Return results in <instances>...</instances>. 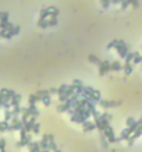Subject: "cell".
<instances>
[{
    "label": "cell",
    "mask_w": 142,
    "mask_h": 152,
    "mask_svg": "<svg viewBox=\"0 0 142 152\" xmlns=\"http://www.w3.org/2000/svg\"><path fill=\"white\" fill-rule=\"evenodd\" d=\"M24 127V123L21 119H18V116H14L13 119H11V124H10V128H8V131L11 133V131H19L21 128Z\"/></svg>",
    "instance_id": "obj_1"
},
{
    "label": "cell",
    "mask_w": 142,
    "mask_h": 152,
    "mask_svg": "<svg viewBox=\"0 0 142 152\" xmlns=\"http://www.w3.org/2000/svg\"><path fill=\"white\" fill-rule=\"evenodd\" d=\"M116 50L117 53H118V56L121 57V59H125V56L128 55V46L125 45V42H124L123 39H120V43L116 46Z\"/></svg>",
    "instance_id": "obj_2"
},
{
    "label": "cell",
    "mask_w": 142,
    "mask_h": 152,
    "mask_svg": "<svg viewBox=\"0 0 142 152\" xmlns=\"http://www.w3.org/2000/svg\"><path fill=\"white\" fill-rule=\"evenodd\" d=\"M72 103H74V102H72V99H71V98H68V99H67L65 102H60V105L57 106V109H56V110H57L58 113H64V112H68V109L72 108Z\"/></svg>",
    "instance_id": "obj_3"
},
{
    "label": "cell",
    "mask_w": 142,
    "mask_h": 152,
    "mask_svg": "<svg viewBox=\"0 0 142 152\" xmlns=\"http://www.w3.org/2000/svg\"><path fill=\"white\" fill-rule=\"evenodd\" d=\"M103 133H104V135L107 137L109 142H116V141H117V137H116V134H114V130L110 127V124H107V126L104 127Z\"/></svg>",
    "instance_id": "obj_4"
},
{
    "label": "cell",
    "mask_w": 142,
    "mask_h": 152,
    "mask_svg": "<svg viewBox=\"0 0 142 152\" xmlns=\"http://www.w3.org/2000/svg\"><path fill=\"white\" fill-rule=\"evenodd\" d=\"M15 95V91H13V89H7V88H1L0 89V96L4 99V101L10 102L11 101V98Z\"/></svg>",
    "instance_id": "obj_5"
},
{
    "label": "cell",
    "mask_w": 142,
    "mask_h": 152,
    "mask_svg": "<svg viewBox=\"0 0 142 152\" xmlns=\"http://www.w3.org/2000/svg\"><path fill=\"white\" fill-rule=\"evenodd\" d=\"M121 105V102L118 101H99V106H102L103 109H110V108H117V106H120Z\"/></svg>",
    "instance_id": "obj_6"
},
{
    "label": "cell",
    "mask_w": 142,
    "mask_h": 152,
    "mask_svg": "<svg viewBox=\"0 0 142 152\" xmlns=\"http://www.w3.org/2000/svg\"><path fill=\"white\" fill-rule=\"evenodd\" d=\"M97 67H99V71H97L99 76H104V74H107V73L110 71V62L109 60H103L102 64L97 66Z\"/></svg>",
    "instance_id": "obj_7"
},
{
    "label": "cell",
    "mask_w": 142,
    "mask_h": 152,
    "mask_svg": "<svg viewBox=\"0 0 142 152\" xmlns=\"http://www.w3.org/2000/svg\"><path fill=\"white\" fill-rule=\"evenodd\" d=\"M88 119H89V117H88V116H85V114H77V113H74L72 116H71V121H72V123H79V124L85 123Z\"/></svg>",
    "instance_id": "obj_8"
},
{
    "label": "cell",
    "mask_w": 142,
    "mask_h": 152,
    "mask_svg": "<svg viewBox=\"0 0 142 152\" xmlns=\"http://www.w3.org/2000/svg\"><path fill=\"white\" fill-rule=\"evenodd\" d=\"M82 126H84V131H85V133H89V131L96 130V124H95V121L86 120L85 123H82Z\"/></svg>",
    "instance_id": "obj_9"
},
{
    "label": "cell",
    "mask_w": 142,
    "mask_h": 152,
    "mask_svg": "<svg viewBox=\"0 0 142 152\" xmlns=\"http://www.w3.org/2000/svg\"><path fill=\"white\" fill-rule=\"evenodd\" d=\"M53 8H54V6L42 8V10H40V13H39V18H47V17H50V13H52Z\"/></svg>",
    "instance_id": "obj_10"
},
{
    "label": "cell",
    "mask_w": 142,
    "mask_h": 152,
    "mask_svg": "<svg viewBox=\"0 0 142 152\" xmlns=\"http://www.w3.org/2000/svg\"><path fill=\"white\" fill-rule=\"evenodd\" d=\"M39 145H40V149H49V134H45L42 137Z\"/></svg>",
    "instance_id": "obj_11"
},
{
    "label": "cell",
    "mask_w": 142,
    "mask_h": 152,
    "mask_svg": "<svg viewBox=\"0 0 142 152\" xmlns=\"http://www.w3.org/2000/svg\"><path fill=\"white\" fill-rule=\"evenodd\" d=\"M129 137H131V131L128 128H124L121 134H120V137H117V141H127Z\"/></svg>",
    "instance_id": "obj_12"
},
{
    "label": "cell",
    "mask_w": 142,
    "mask_h": 152,
    "mask_svg": "<svg viewBox=\"0 0 142 152\" xmlns=\"http://www.w3.org/2000/svg\"><path fill=\"white\" fill-rule=\"evenodd\" d=\"M31 142V135H29V133H28V135H26L25 138H21L17 142V148H21V146H26L28 144Z\"/></svg>",
    "instance_id": "obj_13"
},
{
    "label": "cell",
    "mask_w": 142,
    "mask_h": 152,
    "mask_svg": "<svg viewBox=\"0 0 142 152\" xmlns=\"http://www.w3.org/2000/svg\"><path fill=\"white\" fill-rule=\"evenodd\" d=\"M26 146H28L29 152H39L40 151V145H39V142H33V141H31Z\"/></svg>",
    "instance_id": "obj_14"
},
{
    "label": "cell",
    "mask_w": 142,
    "mask_h": 152,
    "mask_svg": "<svg viewBox=\"0 0 142 152\" xmlns=\"http://www.w3.org/2000/svg\"><path fill=\"white\" fill-rule=\"evenodd\" d=\"M123 70H124V73H125L127 76H129V74L134 71V63H124Z\"/></svg>",
    "instance_id": "obj_15"
},
{
    "label": "cell",
    "mask_w": 142,
    "mask_h": 152,
    "mask_svg": "<svg viewBox=\"0 0 142 152\" xmlns=\"http://www.w3.org/2000/svg\"><path fill=\"white\" fill-rule=\"evenodd\" d=\"M21 99H22V96L19 95V94H15V95L11 98V101H10V103H11V108H13V106H15V105H19Z\"/></svg>",
    "instance_id": "obj_16"
},
{
    "label": "cell",
    "mask_w": 142,
    "mask_h": 152,
    "mask_svg": "<svg viewBox=\"0 0 142 152\" xmlns=\"http://www.w3.org/2000/svg\"><path fill=\"white\" fill-rule=\"evenodd\" d=\"M13 24L11 22H8V21H0V28L1 29H6V31H10V29H13Z\"/></svg>",
    "instance_id": "obj_17"
},
{
    "label": "cell",
    "mask_w": 142,
    "mask_h": 152,
    "mask_svg": "<svg viewBox=\"0 0 142 152\" xmlns=\"http://www.w3.org/2000/svg\"><path fill=\"white\" fill-rule=\"evenodd\" d=\"M100 144H102L103 148H109V139H107V137L104 135L103 131H100Z\"/></svg>",
    "instance_id": "obj_18"
},
{
    "label": "cell",
    "mask_w": 142,
    "mask_h": 152,
    "mask_svg": "<svg viewBox=\"0 0 142 152\" xmlns=\"http://www.w3.org/2000/svg\"><path fill=\"white\" fill-rule=\"evenodd\" d=\"M88 62H90V63H93V64H96V66H100L103 60H99V59H97L95 55H89V56H88Z\"/></svg>",
    "instance_id": "obj_19"
},
{
    "label": "cell",
    "mask_w": 142,
    "mask_h": 152,
    "mask_svg": "<svg viewBox=\"0 0 142 152\" xmlns=\"http://www.w3.org/2000/svg\"><path fill=\"white\" fill-rule=\"evenodd\" d=\"M8 128H10V123H8V121H7V120L0 121V133L8 131Z\"/></svg>",
    "instance_id": "obj_20"
},
{
    "label": "cell",
    "mask_w": 142,
    "mask_h": 152,
    "mask_svg": "<svg viewBox=\"0 0 142 152\" xmlns=\"http://www.w3.org/2000/svg\"><path fill=\"white\" fill-rule=\"evenodd\" d=\"M121 70V64L118 62H113L110 63V71H120Z\"/></svg>",
    "instance_id": "obj_21"
},
{
    "label": "cell",
    "mask_w": 142,
    "mask_h": 152,
    "mask_svg": "<svg viewBox=\"0 0 142 152\" xmlns=\"http://www.w3.org/2000/svg\"><path fill=\"white\" fill-rule=\"evenodd\" d=\"M38 27L39 28H47V27H49V21H47V18H39Z\"/></svg>",
    "instance_id": "obj_22"
},
{
    "label": "cell",
    "mask_w": 142,
    "mask_h": 152,
    "mask_svg": "<svg viewBox=\"0 0 142 152\" xmlns=\"http://www.w3.org/2000/svg\"><path fill=\"white\" fill-rule=\"evenodd\" d=\"M14 117V114H13V110H10V109H4V120H11Z\"/></svg>",
    "instance_id": "obj_23"
},
{
    "label": "cell",
    "mask_w": 142,
    "mask_h": 152,
    "mask_svg": "<svg viewBox=\"0 0 142 152\" xmlns=\"http://www.w3.org/2000/svg\"><path fill=\"white\" fill-rule=\"evenodd\" d=\"M118 43H120V39H114V41H111V42H109V43H107L106 49H107V50H110V49H114V48H116Z\"/></svg>",
    "instance_id": "obj_24"
},
{
    "label": "cell",
    "mask_w": 142,
    "mask_h": 152,
    "mask_svg": "<svg viewBox=\"0 0 142 152\" xmlns=\"http://www.w3.org/2000/svg\"><path fill=\"white\" fill-rule=\"evenodd\" d=\"M28 102H29V105H35L36 102H39V98L36 94H31L29 98H28Z\"/></svg>",
    "instance_id": "obj_25"
},
{
    "label": "cell",
    "mask_w": 142,
    "mask_h": 152,
    "mask_svg": "<svg viewBox=\"0 0 142 152\" xmlns=\"http://www.w3.org/2000/svg\"><path fill=\"white\" fill-rule=\"evenodd\" d=\"M135 55H136V52H128V55L125 56V63H132Z\"/></svg>",
    "instance_id": "obj_26"
},
{
    "label": "cell",
    "mask_w": 142,
    "mask_h": 152,
    "mask_svg": "<svg viewBox=\"0 0 142 152\" xmlns=\"http://www.w3.org/2000/svg\"><path fill=\"white\" fill-rule=\"evenodd\" d=\"M29 112H31V116H36L38 117L39 116V110L36 109V105H29Z\"/></svg>",
    "instance_id": "obj_27"
},
{
    "label": "cell",
    "mask_w": 142,
    "mask_h": 152,
    "mask_svg": "<svg viewBox=\"0 0 142 152\" xmlns=\"http://www.w3.org/2000/svg\"><path fill=\"white\" fill-rule=\"evenodd\" d=\"M11 110H13L14 116H19V114H21V112H22V108H21L19 105H15V106H13V109H11Z\"/></svg>",
    "instance_id": "obj_28"
},
{
    "label": "cell",
    "mask_w": 142,
    "mask_h": 152,
    "mask_svg": "<svg viewBox=\"0 0 142 152\" xmlns=\"http://www.w3.org/2000/svg\"><path fill=\"white\" fill-rule=\"evenodd\" d=\"M95 124H96V130H99V131H103L104 130V126H103V123H102L100 119H96V120H95Z\"/></svg>",
    "instance_id": "obj_29"
},
{
    "label": "cell",
    "mask_w": 142,
    "mask_h": 152,
    "mask_svg": "<svg viewBox=\"0 0 142 152\" xmlns=\"http://www.w3.org/2000/svg\"><path fill=\"white\" fill-rule=\"evenodd\" d=\"M42 102H43L45 106H50V103H52V98H50V95L43 96V98H42Z\"/></svg>",
    "instance_id": "obj_30"
},
{
    "label": "cell",
    "mask_w": 142,
    "mask_h": 152,
    "mask_svg": "<svg viewBox=\"0 0 142 152\" xmlns=\"http://www.w3.org/2000/svg\"><path fill=\"white\" fill-rule=\"evenodd\" d=\"M8 17L10 14L7 11H0V21H8Z\"/></svg>",
    "instance_id": "obj_31"
},
{
    "label": "cell",
    "mask_w": 142,
    "mask_h": 152,
    "mask_svg": "<svg viewBox=\"0 0 142 152\" xmlns=\"http://www.w3.org/2000/svg\"><path fill=\"white\" fill-rule=\"evenodd\" d=\"M36 95H38L39 101H42V98H43V96L50 95V94H49V89H47V91H38V92H36Z\"/></svg>",
    "instance_id": "obj_32"
},
{
    "label": "cell",
    "mask_w": 142,
    "mask_h": 152,
    "mask_svg": "<svg viewBox=\"0 0 142 152\" xmlns=\"http://www.w3.org/2000/svg\"><path fill=\"white\" fill-rule=\"evenodd\" d=\"M92 99L95 102L100 101V91H96V89H95V91H93V95H92Z\"/></svg>",
    "instance_id": "obj_33"
},
{
    "label": "cell",
    "mask_w": 142,
    "mask_h": 152,
    "mask_svg": "<svg viewBox=\"0 0 142 152\" xmlns=\"http://www.w3.org/2000/svg\"><path fill=\"white\" fill-rule=\"evenodd\" d=\"M132 63L134 64H141L142 63V59H141V55L136 52V55H135V57H134V60H132Z\"/></svg>",
    "instance_id": "obj_34"
},
{
    "label": "cell",
    "mask_w": 142,
    "mask_h": 152,
    "mask_svg": "<svg viewBox=\"0 0 142 152\" xmlns=\"http://www.w3.org/2000/svg\"><path fill=\"white\" fill-rule=\"evenodd\" d=\"M0 152H6V139L0 138Z\"/></svg>",
    "instance_id": "obj_35"
},
{
    "label": "cell",
    "mask_w": 142,
    "mask_h": 152,
    "mask_svg": "<svg viewBox=\"0 0 142 152\" xmlns=\"http://www.w3.org/2000/svg\"><path fill=\"white\" fill-rule=\"evenodd\" d=\"M58 13H60V10H58L57 7H54V8L52 10V13H50V18H57Z\"/></svg>",
    "instance_id": "obj_36"
},
{
    "label": "cell",
    "mask_w": 142,
    "mask_h": 152,
    "mask_svg": "<svg viewBox=\"0 0 142 152\" xmlns=\"http://www.w3.org/2000/svg\"><path fill=\"white\" fill-rule=\"evenodd\" d=\"M67 87H68V85H65V84H63V85H60V87L57 88V94H58V95L64 94V92H65V89H67Z\"/></svg>",
    "instance_id": "obj_37"
},
{
    "label": "cell",
    "mask_w": 142,
    "mask_h": 152,
    "mask_svg": "<svg viewBox=\"0 0 142 152\" xmlns=\"http://www.w3.org/2000/svg\"><path fill=\"white\" fill-rule=\"evenodd\" d=\"M49 149H50L52 152L57 151V145H56V142H54V141H49Z\"/></svg>",
    "instance_id": "obj_38"
},
{
    "label": "cell",
    "mask_w": 142,
    "mask_h": 152,
    "mask_svg": "<svg viewBox=\"0 0 142 152\" xmlns=\"http://www.w3.org/2000/svg\"><path fill=\"white\" fill-rule=\"evenodd\" d=\"M39 131H40V124H39V123H35V124H33V128H32V133L39 134Z\"/></svg>",
    "instance_id": "obj_39"
},
{
    "label": "cell",
    "mask_w": 142,
    "mask_h": 152,
    "mask_svg": "<svg viewBox=\"0 0 142 152\" xmlns=\"http://www.w3.org/2000/svg\"><path fill=\"white\" fill-rule=\"evenodd\" d=\"M47 21H49V27H56L57 25V18H47Z\"/></svg>",
    "instance_id": "obj_40"
},
{
    "label": "cell",
    "mask_w": 142,
    "mask_h": 152,
    "mask_svg": "<svg viewBox=\"0 0 142 152\" xmlns=\"http://www.w3.org/2000/svg\"><path fill=\"white\" fill-rule=\"evenodd\" d=\"M135 119H134V117H132V116H129L128 119H127V121H125V123H127V127H129V126H132V124H134V123H135Z\"/></svg>",
    "instance_id": "obj_41"
},
{
    "label": "cell",
    "mask_w": 142,
    "mask_h": 152,
    "mask_svg": "<svg viewBox=\"0 0 142 152\" xmlns=\"http://www.w3.org/2000/svg\"><path fill=\"white\" fill-rule=\"evenodd\" d=\"M10 31L13 32V35H17V34H19V31H21V27H19V25H14L13 29H10Z\"/></svg>",
    "instance_id": "obj_42"
},
{
    "label": "cell",
    "mask_w": 142,
    "mask_h": 152,
    "mask_svg": "<svg viewBox=\"0 0 142 152\" xmlns=\"http://www.w3.org/2000/svg\"><path fill=\"white\" fill-rule=\"evenodd\" d=\"M129 4H131V3H129V0H123V1H121V10H125Z\"/></svg>",
    "instance_id": "obj_43"
},
{
    "label": "cell",
    "mask_w": 142,
    "mask_h": 152,
    "mask_svg": "<svg viewBox=\"0 0 142 152\" xmlns=\"http://www.w3.org/2000/svg\"><path fill=\"white\" fill-rule=\"evenodd\" d=\"M129 3H131V6L134 7V8H138L139 7V1L138 0H129Z\"/></svg>",
    "instance_id": "obj_44"
},
{
    "label": "cell",
    "mask_w": 142,
    "mask_h": 152,
    "mask_svg": "<svg viewBox=\"0 0 142 152\" xmlns=\"http://www.w3.org/2000/svg\"><path fill=\"white\" fill-rule=\"evenodd\" d=\"M100 1H102V6H103L104 8H107V7L110 6V1H111V0H100Z\"/></svg>",
    "instance_id": "obj_45"
},
{
    "label": "cell",
    "mask_w": 142,
    "mask_h": 152,
    "mask_svg": "<svg viewBox=\"0 0 142 152\" xmlns=\"http://www.w3.org/2000/svg\"><path fill=\"white\" fill-rule=\"evenodd\" d=\"M72 84L75 85V88H77V87H79V85H84V84H82V81H81V80H74V81H72Z\"/></svg>",
    "instance_id": "obj_46"
},
{
    "label": "cell",
    "mask_w": 142,
    "mask_h": 152,
    "mask_svg": "<svg viewBox=\"0 0 142 152\" xmlns=\"http://www.w3.org/2000/svg\"><path fill=\"white\" fill-rule=\"evenodd\" d=\"M100 114H102V113H99V112H96V110H95V112L92 113V116H93V119L96 120V119H100Z\"/></svg>",
    "instance_id": "obj_47"
},
{
    "label": "cell",
    "mask_w": 142,
    "mask_h": 152,
    "mask_svg": "<svg viewBox=\"0 0 142 152\" xmlns=\"http://www.w3.org/2000/svg\"><path fill=\"white\" fill-rule=\"evenodd\" d=\"M49 94H50V95H53V94H57V88H50V89H49Z\"/></svg>",
    "instance_id": "obj_48"
},
{
    "label": "cell",
    "mask_w": 142,
    "mask_h": 152,
    "mask_svg": "<svg viewBox=\"0 0 142 152\" xmlns=\"http://www.w3.org/2000/svg\"><path fill=\"white\" fill-rule=\"evenodd\" d=\"M123 0H111V3H114V4H118V3H121Z\"/></svg>",
    "instance_id": "obj_49"
},
{
    "label": "cell",
    "mask_w": 142,
    "mask_h": 152,
    "mask_svg": "<svg viewBox=\"0 0 142 152\" xmlns=\"http://www.w3.org/2000/svg\"><path fill=\"white\" fill-rule=\"evenodd\" d=\"M49 141H54V137L53 135H49Z\"/></svg>",
    "instance_id": "obj_50"
},
{
    "label": "cell",
    "mask_w": 142,
    "mask_h": 152,
    "mask_svg": "<svg viewBox=\"0 0 142 152\" xmlns=\"http://www.w3.org/2000/svg\"><path fill=\"white\" fill-rule=\"evenodd\" d=\"M40 152H52V151H50V149H42Z\"/></svg>",
    "instance_id": "obj_51"
},
{
    "label": "cell",
    "mask_w": 142,
    "mask_h": 152,
    "mask_svg": "<svg viewBox=\"0 0 142 152\" xmlns=\"http://www.w3.org/2000/svg\"><path fill=\"white\" fill-rule=\"evenodd\" d=\"M138 123H139V124H142V116H141V119L138 120Z\"/></svg>",
    "instance_id": "obj_52"
},
{
    "label": "cell",
    "mask_w": 142,
    "mask_h": 152,
    "mask_svg": "<svg viewBox=\"0 0 142 152\" xmlns=\"http://www.w3.org/2000/svg\"><path fill=\"white\" fill-rule=\"evenodd\" d=\"M54 152H61V151H60V149H57V151H54Z\"/></svg>",
    "instance_id": "obj_53"
},
{
    "label": "cell",
    "mask_w": 142,
    "mask_h": 152,
    "mask_svg": "<svg viewBox=\"0 0 142 152\" xmlns=\"http://www.w3.org/2000/svg\"><path fill=\"white\" fill-rule=\"evenodd\" d=\"M141 59H142V56H141Z\"/></svg>",
    "instance_id": "obj_54"
},
{
    "label": "cell",
    "mask_w": 142,
    "mask_h": 152,
    "mask_svg": "<svg viewBox=\"0 0 142 152\" xmlns=\"http://www.w3.org/2000/svg\"><path fill=\"white\" fill-rule=\"evenodd\" d=\"M0 29H1V28H0Z\"/></svg>",
    "instance_id": "obj_55"
},
{
    "label": "cell",
    "mask_w": 142,
    "mask_h": 152,
    "mask_svg": "<svg viewBox=\"0 0 142 152\" xmlns=\"http://www.w3.org/2000/svg\"><path fill=\"white\" fill-rule=\"evenodd\" d=\"M141 64H142V63H141Z\"/></svg>",
    "instance_id": "obj_56"
}]
</instances>
